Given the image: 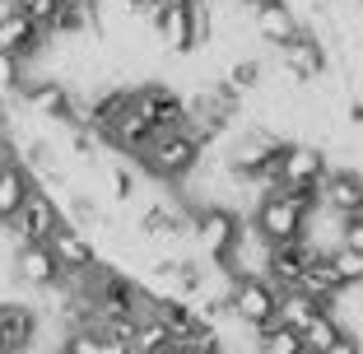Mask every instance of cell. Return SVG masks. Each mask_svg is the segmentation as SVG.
Wrapping results in <instances>:
<instances>
[{
  "label": "cell",
  "instance_id": "obj_34",
  "mask_svg": "<svg viewBox=\"0 0 363 354\" xmlns=\"http://www.w3.org/2000/svg\"><path fill=\"white\" fill-rule=\"evenodd\" d=\"M242 5H252V10H257V5H270V0H242Z\"/></svg>",
  "mask_w": 363,
  "mask_h": 354
},
{
  "label": "cell",
  "instance_id": "obj_31",
  "mask_svg": "<svg viewBox=\"0 0 363 354\" xmlns=\"http://www.w3.org/2000/svg\"><path fill=\"white\" fill-rule=\"evenodd\" d=\"M350 121H354V126H363V103H350Z\"/></svg>",
  "mask_w": 363,
  "mask_h": 354
},
{
  "label": "cell",
  "instance_id": "obj_33",
  "mask_svg": "<svg viewBox=\"0 0 363 354\" xmlns=\"http://www.w3.org/2000/svg\"><path fill=\"white\" fill-rule=\"evenodd\" d=\"M5 159H14V154H5V135H0V163H5Z\"/></svg>",
  "mask_w": 363,
  "mask_h": 354
},
{
  "label": "cell",
  "instance_id": "obj_28",
  "mask_svg": "<svg viewBox=\"0 0 363 354\" xmlns=\"http://www.w3.org/2000/svg\"><path fill=\"white\" fill-rule=\"evenodd\" d=\"M19 61H10V56H0V89H19Z\"/></svg>",
  "mask_w": 363,
  "mask_h": 354
},
{
  "label": "cell",
  "instance_id": "obj_16",
  "mask_svg": "<svg viewBox=\"0 0 363 354\" xmlns=\"http://www.w3.org/2000/svg\"><path fill=\"white\" fill-rule=\"evenodd\" d=\"M0 336H5L10 354H23L38 341V312L23 303H0Z\"/></svg>",
  "mask_w": 363,
  "mask_h": 354
},
{
  "label": "cell",
  "instance_id": "obj_2",
  "mask_svg": "<svg viewBox=\"0 0 363 354\" xmlns=\"http://www.w3.org/2000/svg\"><path fill=\"white\" fill-rule=\"evenodd\" d=\"M228 312H233V317H238L242 326H252V331H266V326H275L279 289L270 284L266 275L233 280V289H228Z\"/></svg>",
  "mask_w": 363,
  "mask_h": 354
},
{
  "label": "cell",
  "instance_id": "obj_27",
  "mask_svg": "<svg viewBox=\"0 0 363 354\" xmlns=\"http://www.w3.org/2000/svg\"><path fill=\"white\" fill-rule=\"evenodd\" d=\"M340 247H354V252H363V219H345Z\"/></svg>",
  "mask_w": 363,
  "mask_h": 354
},
{
  "label": "cell",
  "instance_id": "obj_13",
  "mask_svg": "<svg viewBox=\"0 0 363 354\" xmlns=\"http://www.w3.org/2000/svg\"><path fill=\"white\" fill-rule=\"evenodd\" d=\"M252 28H257L261 43L289 47L298 38V14H294V5H284V0H270V5H257V10H252Z\"/></svg>",
  "mask_w": 363,
  "mask_h": 354
},
{
  "label": "cell",
  "instance_id": "obj_4",
  "mask_svg": "<svg viewBox=\"0 0 363 354\" xmlns=\"http://www.w3.org/2000/svg\"><path fill=\"white\" fill-rule=\"evenodd\" d=\"M242 219L228 210V205H205L201 215H191V238L201 243V252H210L214 261H224L228 252L238 247V238H242Z\"/></svg>",
  "mask_w": 363,
  "mask_h": 354
},
{
  "label": "cell",
  "instance_id": "obj_11",
  "mask_svg": "<svg viewBox=\"0 0 363 354\" xmlns=\"http://www.w3.org/2000/svg\"><path fill=\"white\" fill-rule=\"evenodd\" d=\"M159 43L168 47L172 56H186L196 47V0H177V5H163L159 14Z\"/></svg>",
  "mask_w": 363,
  "mask_h": 354
},
{
  "label": "cell",
  "instance_id": "obj_21",
  "mask_svg": "<svg viewBox=\"0 0 363 354\" xmlns=\"http://www.w3.org/2000/svg\"><path fill=\"white\" fill-rule=\"evenodd\" d=\"M252 354H303V336L275 322V326H266V331H257Z\"/></svg>",
  "mask_w": 363,
  "mask_h": 354
},
{
  "label": "cell",
  "instance_id": "obj_25",
  "mask_svg": "<svg viewBox=\"0 0 363 354\" xmlns=\"http://www.w3.org/2000/svg\"><path fill=\"white\" fill-rule=\"evenodd\" d=\"M103 350V341H98L89 326H70V336H65V345H61V354H98Z\"/></svg>",
  "mask_w": 363,
  "mask_h": 354
},
{
  "label": "cell",
  "instance_id": "obj_35",
  "mask_svg": "<svg viewBox=\"0 0 363 354\" xmlns=\"http://www.w3.org/2000/svg\"><path fill=\"white\" fill-rule=\"evenodd\" d=\"M0 354H10V345H5V336H0Z\"/></svg>",
  "mask_w": 363,
  "mask_h": 354
},
{
  "label": "cell",
  "instance_id": "obj_7",
  "mask_svg": "<svg viewBox=\"0 0 363 354\" xmlns=\"http://www.w3.org/2000/svg\"><path fill=\"white\" fill-rule=\"evenodd\" d=\"M61 224H65V219H61V205H56L52 196L38 187V192L23 201V210L14 215L10 228H14V238H19V243H52V233Z\"/></svg>",
  "mask_w": 363,
  "mask_h": 354
},
{
  "label": "cell",
  "instance_id": "obj_15",
  "mask_svg": "<svg viewBox=\"0 0 363 354\" xmlns=\"http://www.w3.org/2000/svg\"><path fill=\"white\" fill-rule=\"evenodd\" d=\"M43 38L23 14H14V0H10V14H0V56H10V61H23V56L43 52Z\"/></svg>",
  "mask_w": 363,
  "mask_h": 354
},
{
  "label": "cell",
  "instance_id": "obj_32",
  "mask_svg": "<svg viewBox=\"0 0 363 354\" xmlns=\"http://www.w3.org/2000/svg\"><path fill=\"white\" fill-rule=\"evenodd\" d=\"M61 5H79V10H98V0H61Z\"/></svg>",
  "mask_w": 363,
  "mask_h": 354
},
{
  "label": "cell",
  "instance_id": "obj_12",
  "mask_svg": "<svg viewBox=\"0 0 363 354\" xmlns=\"http://www.w3.org/2000/svg\"><path fill=\"white\" fill-rule=\"evenodd\" d=\"M321 205L331 210V215H345V219H363V172H326V182H321Z\"/></svg>",
  "mask_w": 363,
  "mask_h": 354
},
{
  "label": "cell",
  "instance_id": "obj_8",
  "mask_svg": "<svg viewBox=\"0 0 363 354\" xmlns=\"http://www.w3.org/2000/svg\"><path fill=\"white\" fill-rule=\"evenodd\" d=\"M279 65H284V75L294 79V84H312V79L326 75V47H321L317 33H303L289 47H279Z\"/></svg>",
  "mask_w": 363,
  "mask_h": 354
},
{
  "label": "cell",
  "instance_id": "obj_26",
  "mask_svg": "<svg viewBox=\"0 0 363 354\" xmlns=\"http://www.w3.org/2000/svg\"><path fill=\"white\" fill-rule=\"evenodd\" d=\"M103 187H107V196H112V201H130V192H135V177H130L126 168H107V172H103Z\"/></svg>",
  "mask_w": 363,
  "mask_h": 354
},
{
  "label": "cell",
  "instance_id": "obj_10",
  "mask_svg": "<svg viewBox=\"0 0 363 354\" xmlns=\"http://www.w3.org/2000/svg\"><path fill=\"white\" fill-rule=\"evenodd\" d=\"M65 270L56 266L52 247L47 243H19L14 247V280L19 284H33V289H52V284H61Z\"/></svg>",
  "mask_w": 363,
  "mask_h": 354
},
{
  "label": "cell",
  "instance_id": "obj_30",
  "mask_svg": "<svg viewBox=\"0 0 363 354\" xmlns=\"http://www.w3.org/2000/svg\"><path fill=\"white\" fill-rule=\"evenodd\" d=\"M98 354H130V345H121V341H103V350Z\"/></svg>",
  "mask_w": 363,
  "mask_h": 354
},
{
  "label": "cell",
  "instance_id": "obj_24",
  "mask_svg": "<svg viewBox=\"0 0 363 354\" xmlns=\"http://www.w3.org/2000/svg\"><path fill=\"white\" fill-rule=\"evenodd\" d=\"M56 10H61V0H14V14H23V19H28L38 33L52 28Z\"/></svg>",
  "mask_w": 363,
  "mask_h": 354
},
{
  "label": "cell",
  "instance_id": "obj_1",
  "mask_svg": "<svg viewBox=\"0 0 363 354\" xmlns=\"http://www.w3.org/2000/svg\"><path fill=\"white\" fill-rule=\"evenodd\" d=\"M145 168L154 172V177H168V182H182V177H191L196 168H201L205 159V140L196 135V131H168V135H154V145L145 154Z\"/></svg>",
  "mask_w": 363,
  "mask_h": 354
},
{
  "label": "cell",
  "instance_id": "obj_29",
  "mask_svg": "<svg viewBox=\"0 0 363 354\" xmlns=\"http://www.w3.org/2000/svg\"><path fill=\"white\" fill-rule=\"evenodd\" d=\"M326 354H363V341H359V336H350V331H345V336H340V341H335Z\"/></svg>",
  "mask_w": 363,
  "mask_h": 354
},
{
  "label": "cell",
  "instance_id": "obj_17",
  "mask_svg": "<svg viewBox=\"0 0 363 354\" xmlns=\"http://www.w3.org/2000/svg\"><path fill=\"white\" fill-rule=\"evenodd\" d=\"M107 140L117 145V150H130V154H145L154 145V121L145 117V112H135V108H126L121 112V121L112 131H107Z\"/></svg>",
  "mask_w": 363,
  "mask_h": 354
},
{
  "label": "cell",
  "instance_id": "obj_23",
  "mask_svg": "<svg viewBox=\"0 0 363 354\" xmlns=\"http://www.w3.org/2000/svg\"><path fill=\"white\" fill-rule=\"evenodd\" d=\"M261 79H266V65L261 61H233L224 84L233 89V94H252V89H261Z\"/></svg>",
  "mask_w": 363,
  "mask_h": 354
},
{
  "label": "cell",
  "instance_id": "obj_18",
  "mask_svg": "<svg viewBox=\"0 0 363 354\" xmlns=\"http://www.w3.org/2000/svg\"><path fill=\"white\" fill-rule=\"evenodd\" d=\"M321 312H326V308H321L317 299H308L303 289H284V294H279V312H275V322L303 336V331H308V326L321 317Z\"/></svg>",
  "mask_w": 363,
  "mask_h": 354
},
{
  "label": "cell",
  "instance_id": "obj_9",
  "mask_svg": "<svg viewBox=\"0 0 363 354\" xmlns=\"http://www.w3.org/2000/svg\"><path fill=\"white\" fill-rule=\"evenodd\" d=\"M47 247H52L56 266H61L65 275H94V270H98V247L89 243L84 228H75V224H61Z\"/></svg>",
  "mask_w": 363,
  "mask_h": 354
},
{
  "label": "cell",
  "instance_id": "obj_22",
  "mask_svg": "<svg viewBox=\"0 0 363 354\" xmlns=\"http://www.w3.org/2000/svg\"><path fill=\"white\" fill-rule=\"evenodd\" d=\"M326 261L335 266V275H340L345 289L363 284V252H354V247H331V252H326Z\"/></svg>",
  "mask_w": 363,
  "mask_h": 354
},
{
  "label": "cell",
  "instance_id": "obj_6",
  "mask_svg": "<svg viewBox=\"0 0 363 354\" xmlns=\"http://www.w3.org/2000/svg\"><path fill=\"white\" fill-rule=\"evenodd\" d=\"M275 182L279 187H321L326 182V154L317 145H308V140H289L275 163Z\"/></svg>",
  "mask_w": 363,
  "mask_h": 354
},
{
  "label": "cell",
  "instance_id": "obj_19",
  "mask_svg": "<svg viewBox=\"0 0 363 354\" xmlns=\"http://www.w3.org/2000/svg\"><path fill=\"white\" fill-rule=\"evenodd\" d=\"M298 289L308 294V299H317L321 308L331 312V308H335V299L345 294V284H340V275H335V266H331L326 257H321L317 266H308V275H303V284H298Z\"/></svg>",
  "mask_w": 363,
  "mask_h": 354
},
{
  "label": "cell",
  "instance_id": "obj_20",
  "mask_svg": "<svg viewBox=\"0 0 363 354\" xmlns=\"http://www.w3.org/2000/svg\"><path fill=\"white\" fill-rule=\"evenodd\" d=\"M340 336H345L340 317H335V312H321L317 322H312L308 331H303V354H326L335 341H340Z\"/></svg>",
  "mask_w": 363,
  "mask_h": 354
},
{
  "label": "cell",
  "instance_id": "obj_5",
  "mask_svg": "<svg viewBox=\"0 0 363 354\" xmlns=\"http://www.w3.org/2000/svg\"><path fill=\"white\" fill-rule=\"evenodd\" d=\"M326 257L312 238H298V243H284V247H270V266H266V280L275 284L279 294L284 289H298L303 275H308V266H317V261Z\"/></svg>",
  "mask_w": 363,
  "mask_h": 354
},
{
  "label": "cell",
  "instance_id": "obj_3",
  "mask_svg": "<svg viewBox=\"0 0 363 354\" xmlns=\"http://www.w3.org/2000/svg\"><path fill=\"white\" fill-rule=\"evenodd\" d=\"M252 228H257L270 247H284V243H298V238L308 233V215H303V210H294V205L279 196V187H275V192H266L257 201Z\"/></svg>",
  "mask_w": 363,
  "mask_h": 354
},
{
  "label": "cell",
  "instance_id": "obj_14",
  "mask_svg": "<svg viewBox=\"0 0 363 354\" xmlns=\"http://www.w3.org/2000/svg\"><path fill=\"white\" fill-rule=\"evenodd\" d=\"M33 192H38V177L23 163H14V159L0 163V224H14V215L23 210V201Z\"/></svg>",
  "mask_w": 363,
  "mask_h": 354
}]
</instances>
